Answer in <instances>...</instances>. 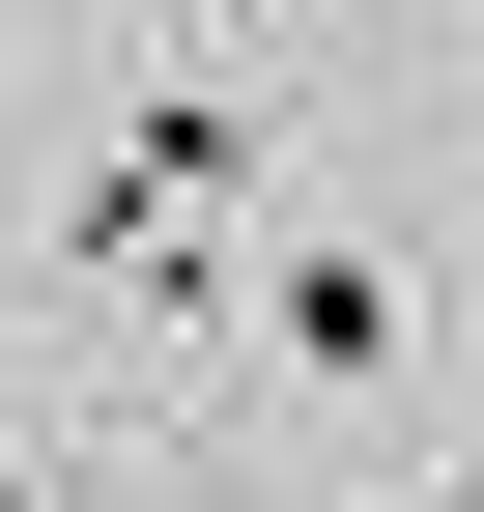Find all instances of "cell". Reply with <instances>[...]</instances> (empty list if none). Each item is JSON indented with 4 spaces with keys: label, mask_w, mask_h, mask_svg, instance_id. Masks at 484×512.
<instances>
[{
    "label": "cell",
    "mask_w": 484,
    "mask_h": 512,
    "mask_svg": "<svg viewBox=\"0 0 484 512\" xmlns=\"http://www.w3.org/2000/svg\"><path fill=\"white\" fill-rule=\"evenodd\" d=\"M228 228H257V86H228V57H171V86L114 114V171H86V256H114L143 313H200Z\"/></svg>",
    "instance_id": "6da1fadb"
},
{
    "label": "cell",
    "mask_w": 484,
    "mask_h": 512,
    "mask_svg": "<svg viewBox=\"0 0 484 512\" xmlns=\"http://www.w3.org/2000/svg\"><path fill=\"white\" fill-rule=\"evenodd\" d=\"M257 342H285V399H399V256H285V285H257Z\"/></svg>",
    "instance_id": "7a4b0ae2"
},
{
    "label": "cell",
    "mask_w": 484,
    "mask_h": 512,
    "mask_svg": "<svg viewBox=\"0 0 484 512\" xmlns=\"http://www.w3.org/2000/svg\"><path fill=\"white\" fill-rule=\"evenodd\" d=\"M0 512H29V456H0Z\"/></svg>",
    "instance_id": "3957f363"
},
{
    "label": "cell",
    "mask_w": 484,
    "mask_h": 512,
    "mask_svg": "<svg viewBox=\"0 0 484 512\" xmlns=\"http://www.w3.org/2000/svg\"><path fill=\"white\" fill-rule=\"evenodd\" d=\"M456 512H484V484H456Z\"/></svg>",
    "instance_id": "277c9868"
}]
</instances>
